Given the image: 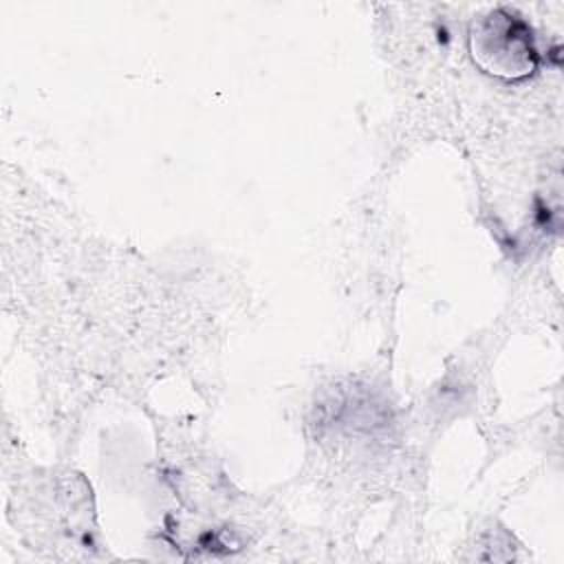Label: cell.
Listing matches in <instances>:
<instances>
[{
	"instance_id": "obj_1",
	"label": "cell",
	"mask_w": 564,
	"mask_h": 564,
	"mask_svg": "<svg viewBox=\"0 0 564 564\" xmlns=\"http://www.w3.org/2000/svg\"><path fill=\"white\" fill-rule=\"evenodd\" d=\"M474 62L489 75L505 79H522L538 66L531 29L507 11L485 15L471 29Z\"/></svg>"
}]
</instances>
